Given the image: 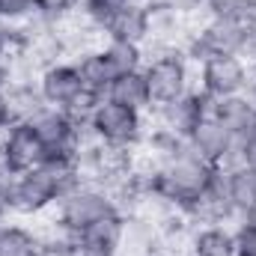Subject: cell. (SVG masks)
Returning <instances> with one entry per match:
<instances>
[{
  "label": "cell",
  "instance_id": "cell-1",
  "mask_svg": "<svg viewBox=\"0 0 256 256\" xmlns=\"http://www.w3.org/2000/svg\"><path fill=\"white\" fill-rule=\"evenodd\" d=\"M218 176H220V170H218L214 164L196 158L191 149H188L185 155L167 161V164L155 173L152 188L161 194L167 202H173V206L182 212L194 196H200V194L206 191Z\"/></svg>",
  "mask_w": 256,
  "mask_h": 256
},
{
  "label": "cell",
  "instance_id": "cell-2",
  "mask_svg": "<svg viewBox=\"0 0 256 256\" xmlns=\"http://www.w3.org/2000/svg\"><path fill=\"white\" fill-rule=\"evenodd\" d=\"M116 212H122V208L108 188L92 185V182H80L78 188L63 194V200L54 206V226H57V232L78 236L84 226H90L108 214H116Z\"/></svg>",
  "mask_w": 256,
  "mask_h": 256
},
{
  "label": "cell",
  "instance_id": "cell-3",
  "mask_svg": "<svg viewBox=\"0 0 256 256\" xmlns=\"http://www.w3.org/2000/svg\"><path fill=\"white\" fill-rule=\"evenodd\" d=\"M86 128H90L92 140H98V143L120 146V149H137L146 137V114L122 108L110 98H102Z\"/></svg>",
  "mask_w": 256,
  "mask_h": 256
},
{
  "label": "cell",
  "instance_id": "cell-4",
  "mask_svg": "<svg viewBox=\"0 0 256 256\" xmlns=\"http://www.w3.org/2000/svg\"><path fill=\"white\" fill-rule=\"evenodd\" d=\"M143 78H146V86H149L152 108L170 104V102L191 92V60L179 48L155 54L143 63Z\"/></svg>",
  "mask_w": 256,
  "mask_h": 256
},
{
  "label": "cell",
  "instance_id": "cell-5",
  "mask_svg": "<svg viewBox=\"0 0 256 256\" xmlns=\"http://www.w3.org/2000/svg\"><path fill=\"white\" fill-rule=\"evenodd\" d=\"M196 66H200V86L196 90L206 92L214 102L238 96V92H248L250 84H254L250 66L238 54H214V57H206Z\"/></svg>",
  "mask_w": 256,
  "mask_h": 256
},
{
  "label": "cell",
  "instance_id": "cell-6",
  "mask_svg": "<svg viewBox=\"0 0 256 256\" xmlns=\"http://www.w3.org/2000/svg\"><path fill=\"white\" fill-rule=\"evenodd\" d=\"M185 140H188V149H191L196 158L214 164L218 170H226V167L242 164V161H238V140L214 120V114L202 116V120L188 131Z\"/></svg>",
  "mask_w": 256,
  "mask_h": 256
},
{
  "label": "cell",
  "instance_id": "cell-7",
  "mask_svg": "<svg viewBox=\"0 0 256 256\" xmlns=\"http://www.w3.org/2000/svg\"><path fill=\"white\" fill-rule=\"evenodd\" d=\"M0 158L6 164V170L12 176H18V173L39 167L48 158V149L30 122H12L0 134Z\"/></svg>",
  "mask_w": 256,
  "mask_h": 256
},
{
  "label": "cell",
  "instance_id": "cell-8",
  "mask_svg": "<svg viewBox=\"0 0 256 256\" xmlns=\"http://www.w3.org/2000/svg\"><path fill=\"white\" fill-rule=\"evenodd\" d=\"M36 86H39L42 102L48 108H60V110H68L84 96L80 74L72 60H60V63H51L48 68H42L36 78Z\"/></svg>",
  "mask_w": 256,
  "mask_h": 256
},
{
  "label": "cell",
  "instance_id": "cell-9",
  "mask_svg": "<svg viewBox=\"0 0 256 256\" xmlns=\"http://www.w3.org/2000/svg\"><path fill=\"white\" fill-rule=\"evenodd\" d=\"M149 114H155V126L158 128H167V131H173V134L188 137V131H191L202 116L214 114V98H208V96L200 92V90H191L188 96H182V98H176V102H170V104L152 108Z\"/></svg>",
  "mask_w": 256,
  "mask_h": 256
},
{
  "label": "cell",
  "instance_id": "cell-10",
  "mask_svg": "<svg viewBox=\"0 0 256 256\" xmlns=\"http://www.w3.org/2000/svg\"><path fill=\"white\" fill-rule=\"evenodd\" d=\"M182 214L194 226H230L232 220H238V214L226 196V188H224V176H218L200 196H194L182 208Z\"/></svg>",
  "mask_w": 256,
  "mask_h": 256
},
{
  "label": "cell",
  "instance_id": "cell-11",
  "mask_svg": "<svg viewBox=\"0 0 256 256\" xmlns=\"http://www.w3.org/2000/svg\"><path fill=\"white\" fill-rule=\"evenodd\" d=\"M122 224H126L122 212L108 214V218L84 226L78 236H72V242L80 256H116L120 242H122Z\"/></svg>",
  "mask_w": 256,
  "mask_h": 256
},
{
  "label": "cell",
  "instance_id": "cell-12",
  "mask_svg": "<svg viewBox=\"0 0 256 256\" xmlns=\"http://www.w3.org/2000/svg\"><path fill=\"white\" fill-rule=\"evenodd\" d=\"M102 33H104V39H122V42H134V45H146L152 36V12H149L146 0L128 3Z\"/></svg>",
  "mask_w": 256,
  "mask_h": 256
},
{
  "label": "cell",
  "instance_id": "cell-13",
  "mask_svg": "<svg viewBox=\"0 0 256 256\" xmlns=\"http://www.w3.org/2000/svg\"><path fill=\"white\" fill-rule=\"evenodd\" d=\"M214 120L236 140H242V137L256 131V104L250 102L248 92H238V96H230V98H218L214 102Z\"/></svg>",
  "mask_w": 256,
  "mask_h": 256
},
{
  "label": "cell",
  "instance_id": "cell-14",
  "mask_svg": "<svg viewBox=\"0 0 256 256\" xmlns=\"http://www.w3.org/2000/svg\"><path fill=\"white\" fill-rule=\"evenodd\" d=\"M224 176V188H226V196L242 220V214H248L256 206V167L250 164H236V167H226L220 170Z\"/></svg>",
  "mask_w": 256,
  "mask_h": 256
},
{
  "label": "cell",
  "instance_id": "cell-15",
  "mask_svg": "<svg viewBox=\"0 0 256 256\" xmlns=\"http://www.w3.org/2000/svg\"><path fill=\"white\" fill-rule=\"evenodd\" d=\"M104 98L131 108V110H140V114H149L152 110V102H149V86H146V78H143V68L137 72H126V74H116L104 92Z\"/></svg>",
  "mask_w": 256,
  "mask_h": 256
},
{
  "label": "cell",
  "instance_id": "cell-16",
  "mask_svg": "<svg viewBox=\"0 0 256 256\" xmlns=\"http://www.w3.org/2000/svg\"><path fill=\"white\" fill-rule=\"evenodd\" d=\"M72 63H74L78 74H80V84H84V90H90V92H96V96H102V98H104V92H108L110 80L116 78V72L110 68L108 57L102 54V48L80 51L78 57H72Z\"/></svg>",
  "mask_w": 256,
  "mask_h": 256
},
{
  "label": "cell",
  "instance_id": "cell-17",
  "mask_svg": "<svg viewBox=\"0 0 256 256\" xmlns=\"http://www.w3.org/2000/svg\"><path fill=\"white\" fill-rule=\"evenodd\" d=\"M236 232L230 226H194L188 256H236Z\"/></svg>",
  "mask_w": 256,
  "mask_h": 256
},
{
  "label": "cell",
  "instance_id": "cell-18",
  "mask_svg": "<svg viewBox=\"0 0 256 256\" xmlns=\"http://www.w3.org/2000/svg\"><path fill=\"white\" fill-rule=\"evenodd\" d=\"M6 96H9L12 122H30V120L45 108L36 80H9V84H6Z\"/></svg>",
  "mask_w": 256,
  "mask_h": 256
},
{
  "label": "cell",
  "instance_id": "cell-19",
  "mask_svg": "<svg viewBox=\"0 0 256 256\" xmlns=\"http://www.w3.org/2000/svg\"><path fill=\"white\" fill-rule=\"evenodd\" d=\"M39 236L15 220L0 224V256H36Z\"/></svg>",
  "mask_w": 256,
  "mask_h": 256
},
{
  "label": "cell",
  "instance_id": "cell-20",
  "mask_svg": "<svg viewBox=\"0 0 256 256\" xmlns=\"http://www.w3.org/2000/svg\"><path fill=\"white\" fill-rule=\"evenodd\" d=\"M102 54L108 57L110 68L116 74H126V72H137L146 63V54H143V45H134V42H122V39H104L102 45Z\"/></svg>",
  "mask_w": 256,
  "mask_h": 256
},
{
  "label": "cell",
  "instance_id": "cell-21",
  "mask_svg": "<svg viewBox=\"0 0 256 256\" xmlns=\"http://www.w3.org/2000/svg\"><path fill=\"white\" fill-rule=\"evenodd\" d=\"M128 3H137V0H80V18L90 21L96 30H104Z\"/></svg>",
  "mask_w": 256,
  "mask_h": 256
},
{
  "label": "cell",
  "instance_id": "cell-22",
  "mask_svg": "<svg viewBox=\"0 0 256 256\" xmlns=\"http://www.w3.org/2000/svg\"><path fill=\"white\" fill-rule=\"evenodd\" d=\"M39 15V0H0V24H27Z\"/></svg>",
  "mask_w": 256,
  "mask_h": 256
},
{
  "label": "cell",
  "instance_id": "cell-23",
  "mask_svg": "<svg viewBox=\"0 0 256 256\" xmlns=\"http://www.w3.org/2000/svg\"><path fill=\"white\" fill-rule=\"evenodd\" d=\"M36 256H80L72 236L66 232H54V236H39V248H36Z\"/></svg>",
  "mask_w": 256,
  "mask_h": 256
},
{
  "label": "cell",
  "instance_id": "cell-24",
  "mask_svg": "<svg viewBox=\"0 0 256 256\" xmlns=\"http://www.w3.org/2000/svg\"><path fill=\"white\" fill-rule=\"evenodd\" d=\"M80 9V0H39V15L45 21H63Z\"/></svg>",
  "mask_w": 256,
  "mask_h": 256
},
{
  "label": "cell",
  "instance_id": "cell-25",
  "mask_svg": "<svg viewBox=\"0 0 256 256\" xmlns=\"http://www.w3.org/2000/svg\"><path fill=\"white\" fill-rule=\"evenodd\" d=\"M15 214V206H12V176H0V224L12 220Z\"/></svg>",
  "mask_w": 256,
  "mask_h": 256
},
{
  "label": "cell",
  "instance_id": "cell-26",
  "mask_svg": "<svg viewBox=\"0 0 256 256\" xmlns=\"http://www.w3.org/2000/svg\"><path fill=\"white\" fill-rule=\"evenodd\" d=\"M232 232H236V244H238V250H250V254H256V226L238 220V226H236Z\"/></svg>",
  "mask_w": 256,
  "mask_h": 256
},
{
  "label": "cell",
  "instance_id": "cell-27",
  "mask_svg": "<svg viewBox=\"0 0 256 256\" xmlns=\"http://www.w3.org/2000/svg\"><path fill=\"white\" fill-rule=\"evenodd\" d=\"M12 57H15V51L0 39V84L6 86L9 84V72H12Z\"/></svg>",
  "mask_w": 256,
  "mask_h": 256
},
{
  "label": "cell",
  "instance_id": "cell-28",
  "mask_svg": "<svg viewBox=\"0 0 256 256\" xmlns=\"http://www.w3.org/2000/svg\"><path fill=\"white\" fill-rule=\"evenodd\" d=\"M12 126V114H9V96H6V86L0 84V134Z\"/></svg>",
  "mask_w": 256,
  "mask_h": 256
},
{
  "label": "cell",
  "instance_id": "cell-29",
  "mask_svg": "<svg viewBox=\"0 0 256 256\" xmlns=\"http://www.w3.org/2000/svg\"><path fill=\"white\" fill-rule=\"evenodd\" d=\"M242 224H250V226H256V206L248 212V214H242Z\"/></svg>",
  "mask_w": 256,
  "mask_h": 256
},
{
  "label": "cell",
  "instance_id": "cell-30",
  "mask_svg": "<svg viewBox=\"0 0 256 256\" xmlns=\"http://www.w3.org/2000/svg\"><path fill=\"white\" fill-rule=\"evenodd\" d=\"M248 66H250V74H254V80H256V51H254V57L248 60Z\"/></svg>",
  "mask_w": 256,
  "mask_h": 256
},
{
  "label": "cell",
  "instance_id": "cell-31",
  "mask_svg": "<svg viewBox=\"0 0 256 256\" xmlns=\"http://www.w3.org/2000/svg\"><path fill=\"white\" fill-rule=\"evenodd\" d=\"M248 96H250V102H254V104H256V80H254V84H250V90H248Z\"/></svg>",
  "mask_w": 256,
  "mask_h": 256
},
{
  "label": "cell",
  "instance_id": "cell-32",
  "mask_svg": "<svg viewBox=\"0 0 256 256\" xmlns=\"http://www.w3.org/2000/svg\"><path fill=\"white\" fill-rule=\"evenodd\" d=\"M236 256H256V254H250V250H236Z\"/></svg>",
  "mask_w": 256,
  "mask_h": 256
},
{
  "label": "cell",
  "instance_id": "cell-33",
  "mask_svg": "<svg viewBox=\"0 0 256 256\" xmlns=\"http://www.w3.org/2000/svg\"><path fill=\"white\" fill-rule=\"evenodd\" d=\"M0 27H3V24H0Z\"/></svg>",
  "mask_w": 256,
  "mask_h": 256
}]
</instances>
